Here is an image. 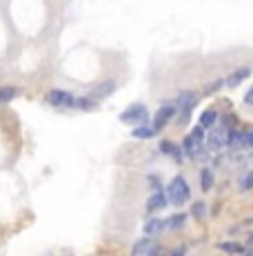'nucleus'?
Wrapping results in <instances>:
<instances>
[{"instance_id": "9b49d317", "label": "nucleus", "mask_w": 253, "mask_h": 256, "mask_svg": "<svg viewBox=\"0 0 253 256\" xmlns=\"http://www.w3.org/2000/svg\"><path fill=\"white\" fill-rule=\"evenodd\" d=\"M182 149H184V154L189 156V158H195L198 156V149H200V140L195 138V136H187V138L182 140Z\"/></svg>"}, {"instance_id": "2eb2a0df", "label": "nucleus", "mask_w": 253, "mask_h": 256, "mask_svg": "<svg viewBox=\"0 0 253 256\" xmlns=\"http://www.w3.org/2000/svg\"><path fill=\"white\" fill-rule=\"evenodd\" d=\"M193 103H195V94H193V92H182V94L178 96L180 110H191V107H193Z\"/></svg>"}, {"instance_id": "ddd939ff", "label": "nucleus", "mask_w": 253, "mask_h": 256, "mask_svg": "<svg viewBox=\"0 0 253 256\" xmlns=\"http://www.w3.org/2000/svg\"><path fill=\"white\" fill-rule=\"evenodd\" d=\"M156 134H158V129H156V127H149V125H138L136 129L131 131L133 138H154Z\"/></svg>"}, {"instance_id": "423d86ee", "label": "nucleus", "mask_w": 253, "mask_h": 256, "mask_svg": "<svg viewBox=\"0 0 253 256\" xmlns=\"http://www.w3.org/2000/svg\"><path fill=\"white\" fill-rule=\"evenodd\" d=\"M160 254V245L151 239H140L133 245V256H156Z\"/></svg>"}, {"instance_id": "f03ea898", "label": "nucleus", "mask_w": 253, "mask_h": 256, "mask_svg": "<svg viewBox=\"0 0 253 256\" xmlns=\"http://www.w3.org/2000/svg\"><path fill=\"white\" fill-rule=\"evenodd\" d=\"M147 118H149V112L142 103H136L120 114V123H129V125H142V123H147Z\"/></svg>"}, {"instance_id": "1a4fd4ad", "label": "nucleus", "mask_w": 253, "mask_h": 256, "mask_svg": "<svg viewBox=\"0 0 253 256\" xmlns=\"http://www.w3.org/2000/svg\"><path fill=\"white\" fill-rule=\"evenodd\" d=\"M113 89H116V83H113V80H104V83L95 85V87L91 89V94H89V96H93L95 101H100V98L109 96V94H111Z\"/></svg>"}, {"instance_id": "393cba45", "label": "nucleus", "mask_w": 253, "mask_h": 256, "mask_svg": "<svg viewBox=\"0 0 253 256\" xmlns=\"http://www.w3.org/2000/svg\"><path fill=\"white\" fill-rule=\"evenodd\" d=\"M173 256H178V254H184V248H178V250H173V252H171Z\"/></svg>"}, {"instance_id": "6ab92c4d", "label": "nucleus", "mask_w": 253, "mask_h": 256, "mask_svg": "<svg viewBox=\"0 0 253 256\" xmlns=\"http://www.w3.org/2000/svg\"><path fill=\"white\" fill-rule=\"evenodd\" d=\"M218 250H222V252H229V254H245V248L238 243H220L218 245Z\"/></svg>"}, {"instance_id": "b1692460", "label": "nucleus", "mask_w": 253, "mask_h": 256, "mask_svg": "<svg viewBox=\"0 0 253 256\" xmlns=\"http://www.w3.org/2000/svg\"><path fill=\"white\" fill-rule=\"evenodd\" d=\"M245 103H247V105H253V87L249 89V92H247V96H245Z\"/></svg>"}, {"instance_id": "f3484780", "label": "nucleus", "mask_w": 253, "mask_h": 256, "mask_svg": "<svg viewBox=\"0 0 253 256\" xmlns=\"http://www.w3.org/2000/svg\"><path fill=\"white\" fill-rule=\"evenodd\" d=\"M184 221H187V214H173L167 221V227H169V230H180V227L184 225Z\"/></svg>"}, {"instance_id": "9d476101", "label": "nucleus", "mask_w": 253, "mask_h": 256, "mask_svg": "<svg viewBox=\"0 0 253 256\" xmlns=\"http://www.w3.org/2000/svg\"><path fill=\"white\" fill-rule=\"evenodd\" d=\"M167 201H169V198H167V194L162 192V189H158V192L154 194V196L149 198V203H147V210L149 212H156V210H162V207L167 205Z\"/></svg>"}, {"instance_id": "39448f33", "label": "nucleus", "mask_w": 253, "mask_h": 256, "mask_svg": "<svg viewBox=\"0 0 253 256\" xmlns=\"http://www.w3.org/2000/svg\"><path fill=\"white\" fill-rule=\"evenodd\" d=\"M47 101L56 107H78V101H76L71 94L63 92V89H51L49 96H47Z\"/></svg>"}, {"instance_id": "20e7f679", "label": "nucleus", "mask_w": 253, "mask_h": 256, "mask_svg": "<svg viewBox=\"0 0 253 256\" xmlns=\"http://www.w3.org/2000/svg\"><path fill=\"white\" fill-rule=\"evenodd\" d=\"M229 147H231V149H249V147H253V129L231 131V136H229Z\"/></svg>"}, {"instance_id": "412c9836", "label": "nucleus", "mask_w": 253, "mask_h": 256, "mask_svg": "<svg viewBox=\"0 0 253 256\" xmlns=\"http://www.w3.org/2000/svg\"><path fill=\"white\" fill-rule=\"evenodd\" d=\"M191 214L195 216V219H204V214H207V207H204V203H195L193 210H191Z\"/></svg>"}, {"instance_id": "4be33fe9", "label": "nucleus", "mask_w": 253, "mask_h": 256, "mask_svg": "<svg viewBox=\"0 0 253 256\" xmlns=\"http://www.w3.org/2000/svg\"><path fill=\"white\" fill-rule=\"evenodd\" d=\"M242 189H249V187H253V174H247L245 178H242V185H240Z\"/></svg>"}, {"instance_id": "dca6fc26", "label": "nucleus", "mask_w": 253, "mask_h": 256, "mask_svg": "<svg viewBox=\"0 0 253 256\" xmlns=\"http://www.w3.org/2000/svg\"><path fill=\"white\" fill-rule=\"evenodd\" d=\"M218 123V112H213V110H207L202 114V118H200V125L207 129V127H213Z\"/></svg>"}, {"instance_id": "aec40b11", "label": "nucleus", "mask_w": 253, "mask_h": 256, "mask_svg": "<svg viewBox=\"0 0 253 256\" xmlns=\"http://www.w3.org/2000/svg\"><path fill=\"white\" fill-rule=\"evenodd\" d=\"M200 178H202V189H204V192H209V189L213 187V174H211V169L204 167L202 174H200Z\"/></svg>"}, {"instance_id": "f257e3e1", "label": "nucleus", "mask_w": 253, "mask_h": 256, "mask_svg": "<svg viewBox=\"0 0 253 256\" xmlns=\"http://www.w3.org/2000/svg\"><path fill=\"white\" fill-rule=\"evenodd\" d=\"M167 198H169V203H173V205H182V203H187L191 198V189L182 176H175L173 181H171Z\"/></svg>"}, {"instance_id": "a211bd4d", "label": "nucleus", "mask_w": 253, "mask_h": 256, "mask_svg": "<svg viewBox=\"0 0 253 256\" xmlns=\"http://www.w3.org/2000/svg\"><path fill=\"white\" fill-rule=\"evenodd\" d=\"M18 96V89L16 87H0V103H9Z\"/></svg>"}, {"instance_id": "0eeeda50", "label": "nucleus", "mask_w": 253, "mask_h": 256, "mask_svg": "<svg viewBox=\"0 0 253 256\" xmlns=\"http://www.w3.org/2000/svg\"><path fill=\"white\" fill-rule=\"evenodd\" d=\"M173 114H175V110L171 105H165V107H160L158 110V114H156V121H154V127L156 129H162V127L167 125V123L171 121V118H173Z\"/></svg>"}, {"instance_id": "4468645a", "label": "nucleus", "mask_w": 253, "mask_h": 256, "mask_svg": "<svg viewBox=\"0 0 253 256\" xmlns=\"http://www.w3.org/2000/svg\"><path fill=\"white\" fill-rule=\"evenodd\" d=\"M167 227V221H162V219H151V221H147L145 223V234H160L162 230Z\"/></svg>"}, {"instance_id": "5701e85b", "label": "nucleus", "mask_w": 253, "mask_h": 256, "mask_svg": "<svg viewBox=\"0 0 253 256\" xmlns=\"http://www.w3.org/2000/svg\"><path fill=\"white\" fill-rule=\"evenodd\" d=\"M191 136H195V138H198V140H202V138H204V127H202V125L193 127V131H191Z\"/></svg>"}, {"instance_id": "a878e982", "label": "nucleus", "mask_w": 253, "mask_h": 256, "mask_svg": "<svg viewBox=\"0 0 253 256\" xmlns=\"http://www.w3.org/2000/svg\"><path fill=\"white\" fill-rule=\"evenodd\" d=\"M249 243L253 245V232H251V236H249Z\"/></svg>"}, {"instance_id": "6e6552de", "label": "nucleus", "mask_w": 253, "mask_h": 256, "mask_svg": "<svg viewBox=\"0 0 253 256\" xmlns=\"http://www.w3.org/2000/svg\"><path fill=\"white\" fill-rule=\"evenodd\" d=\"M251 76V67H242V69H238V72H233L231 76H227V80H224V85L227 87H238L240 83H245V78H249Z\"/></svg>"}, {"instance_id": "7ed1b4c3", "label": "nucleus", "mask_w": 253, "mask_h": 256, "mask_svg": "<svg viewBox=\"0 0 253 256\" xmlns=\"http://www.w3.org/2000/svg\"><path fill=\"white\" fill-rule=\"evenodd\" d=\"M229 136H231V131H229L224 125H220V127L213 125V131L207 136V145H209V149H211V151H220V149H224V147L229 145Z\"/></svg>"}, {"instance_id": "f8f14e48", "label": "nucleus", "mask_w": 253, "mask_h": 256, "mask_svg": "<svg viewBox=\"0 0 253 256\" xmlns=\"http://www.w3.org/2000/svg\"><path fill=\"white\" fill-rule=\"evenodd\" d=\"M160 149H162V154H167V156H173L175 160H182V154L184 151L180 149V147H175L171 140H162L160 143Z\"/></svg>"}]
</instances>
